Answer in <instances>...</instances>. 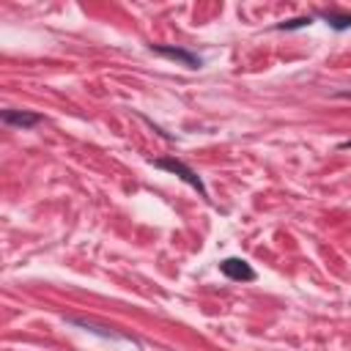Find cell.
I'll return each mask as SVG.
<instances>
[{
  "mask_svg": "<svg viewBox=\"0 0 351 351\" xmlns=\"http://www.w3.org/2000/svg\"><path fill=\"white\" fill-rule=\"evenodd\" d=\"M156 55H165V58H173V60H181L184 66H189V69H197L200 66V58L197 55H192V52H186V49H178V47H151Z\"/></svg>",
  "mask_w": 351,
  "mask_h": 351,
  "instance_id": "3",
  "label": "cell"
},
{
  "mask_svg": "<svg viewBox=\"0 0 351 351\" xmlns=\"http://www.w3.org/2000/svg\"><path fill=\"white\" fill-rule=\"evenodd\" d=\"M324 19H326L335 30H346V27H351V14H324Z\"/></svg>",
  "mask_w": 351,
  "mask_h": 351,
  "instance_id": "5",
  "label": "cell"
},
{
  "mask_svg": "<svg viewBox=\"0 0 351 351\" xmlns=\"http://www.w3.org/2000/svg\"><path fill=\"white\" fill-rule=\"evenodd\" d=\"M219 269H222V274L230 277V280H241V282L255 280L252 266H250L247 261H241V258H225V261L219 263Z\"/></svg>",
  "mask_w": 351,
  "mask_h": 351,
  "instance_id": "2",
  "label": "cell"
},
{
  "mask_svg": "<svg viewBox=\"0 0 351 351\" xmlns=\"http://www.w3.org/2000/svg\"><path fill=\"white\" fill-rule=\"evenodd\" d=\"M304 25H310V16L291 19V22H282V25H277V27H280V30H293V27H304Z\"/></svg>",
  "mask_w": 351,
  "mask_h": 351,
  "instance_id": "6",
  "label": "cell"
},
{
  "mask_svg": "<svg viewBox=\"0 0 351 351\" xmlns=\"http://www.w3.org/2000/svg\"><path fill=\"white\" fill-rule=\"evenodd\" d=\"M154 165H156V167H162V170H170V173H176L181 181H186V184H189V186H195L200 195H206V186H203V181H200V178H197V173H195V170H189L184 162H178V159H156Z\"/></svg>",
  "mask_w": 351,
  "mask_h": 351,
  "instance_id": "1",
  "label": "cell"
},
{
  "mask_svg": "<svg viewBox=\"0 0 351 351\" xmlns=\"http://www.w3.org/2000/svg\"><path fill=\"white\" fill-rule=\"evenodd\" d=\"M3 121L5 123H14V126H36L41 118L36 112H19V110H5L3 112Z\"/></svg>",
  "mask_w": 351,
  "mask_h": 351,
  "instance_id": "4",
  "label": "cell"
}]
</instances>
